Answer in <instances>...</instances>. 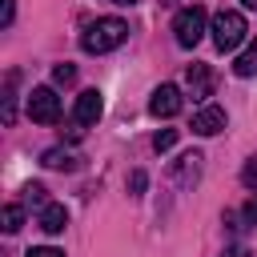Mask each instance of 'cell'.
Here are the masks:
<instances>
[{"label":"cell","mask_w":257,"mask_h":257,"mask_svg":"<svg viewBox=\"0 0 257 257\" xmlns=\"http://www.w3.org/2000/svg\"><path fill=\"white\" fill-rule=\"evenodd\" d=\"M24 257H64L60 249H52V245H40V249H28Z\"/></svg>","instance_id":"21"},{"label":"cell","mask_w":257,"mask_h":257,"mask_svg":"<svg viewBox=\"0 0 257 257\" xmlns=\"http://www.w3.org/2000/svg\"><path fill=\"white\" fill-rule=\"evenodd\" d=\"M241 185L257 193V157H249V161H245V169H241Z\"/></svg>","instance_id":"16"},{"label":"cell","mask_w":257,"mask_h":257,"mask_svg":"<svg viewBox=\"0 0 257 257\" xmlns=\"http://www.w3.org/2000/svg\"><path fill=\"white\" fill-rule=\"evenodd\" d=\"M16 84H20V72L12 68V72H8V80H4V124H12V120H16Z\"/></svg>","instance_id":"12"},{"label":"cell","mask_w":257,"mask_h":257,"mask_svg":"<svg viewBox=\"0 0 257 257\" xmlns=\"http://www.w3.org/2000/svg\"><path fill=\"white\" fill-rule=\"evenodd\" d=\"M24 193H28V197H32V201H36V205H48V197H44V193H48V189H44V185H28V189H24Z\"/></svg>","instance_id":"20"},{"label":"cell","mask_w":257,"mask_h":257,"mask_svg":"<svg viewBox=\"0 0 257 257\" xmlns=\"http://www.w3.org/2000/svg\"><path fill=\"white\" fill-rule=\"evenodd\" d=\"M80 161H84V157H80L76 149H60V145H56V149H48V153L40 157V165H44V169H56V173H76V169H80Z\"/></svg>","instance_id":"9"},{"label":"cell","mask_w":257,"mask_h":257,"mask_svg":"<svg viewBox=\"0 0 257 257\" xmlns=\"http://www.w3.org/2000/svg\"><path fill=\"white\" fill-rule=\"evenodd\" d=\"M149 112H153V116H161V120L177 116V112H181V88H177V84H161V88H153Z\"/></svg>","instance_id":"6"},{"label":"cell","mask_w":257,"mask_h":257,"mask_svg":"<svg viewBox=\"0 0 257 257\" xmlns=\"http://www.w3.org/2000/svg\"><path fill=\"white\" fill-rule=\"evenodd\" d=\"M12 8H16V4H12V0H4V24H12Z\"/></svg>","instance_id":"23"},{"label":"cell","mask_w":257,"mask_h":257,"mask_svg":"<svg viewBox=\"0 0 257 257\" xmlns=\"http://www.w3.org/2000/svg\"><path fill=\"white\" fill-rule=\"evenodd\" d=\"M201 161H205L201 153H185V157L173 165V181H177L181 189H193V185H197V177H201Z\"/></svg>","instance_id":"10"},{"label":"cell","mask_w":257,"mask_h":257,"mask_svg":"<svg viewBox=\"0 0 257 257\" xmlns=\"http://www.w3.org/2000/svg\"><path fill=\"white\" fill-rule=\"evenodd\" d=\"M209 32H213V44H217L221 52H233L237 44H245L249 24H245V16H241L237 8H221V12L209 20Z\"/></svg>","instance_id":"2"},{"label":"cell","mask_w":257,"mask_h":257,"mask_svg":"<svg viewBox=\"0 0 257 257\" xmlns=\"http://www.w3.org/2000/svg\"><path fill=\"white\" fill-rule=\"evenodd\" d=\"M173 145H177V128H161V133L153 137V149H157V153H169Z\"/></svg>","instance_id":"15"},{"label":"cell","mask_w":257,"mask_h":257,"mask_svg":"<svg viewBox=\"0 0 257 257\" xmlns=\"http://www.w3.org/2000/svg\"><path fill=\"white\" fill-rule=\"evenodd\" d=\"M64 225H68V209L56 205V201H48V205L40 209V229H44V233H64Z\"/></svg>","instance_id":"11"},{"label":"cell","mask_w":257,"mask_h":257,"mask_svg":"<svg viewBox=\"0 0 257 257\" xmlns=\"http://www.w3.org/2000/svg\"><path fill=\"white\" fill-rule=\"evenodd\" d=\"M225 108L221 104H205V108H197V116H193V133L197 137H217L221 128H225Z\"/></svg>","instance_id":"7"},{"label":"cell","mask_w":257,"mask_h":257,"mask_svg":"<svg viewBox=\"0 0 257 257\" xmlns=\"http://www.w3.org/2000/svg\"><path fill=\"white\" fill-rule=\"evenodd\" d=\"M185 84H189V96H193V100L213 96V68H209V64H189Z\"/></svg>","instance_id":"8"},{"label":"cell","mask_w":257,"mask_h":257,"mask_svg":"<svg viewBox=\"0 0 257 257\" xmlns=\"http://www.w3.org/2000/svg\"><path fill=\"white\" fill-rule=\"evenodd\" d=\"M233 72H237V76H257V40L245 44V52L233 60Z\"/></svg>","instance_id":"13"},{"label":"cell","mask_w":257,"mask_h":257,"mask_svg":"<svg viewBox=\"0 0 257 257\" xmlns=\"http://www.w3.org/2000/svg\"><path fill=\"white\" fill-rule=\"evenodd\" d=\"M241 4H245V8H257V0H241Z\"/></svg>","instance_id":"24"},{"label":"cell","mask_w":257,"mask_h":257,"mask_svg":"<svg viewBox=\"0 0 257 257\" xmlns=\"http://www.w3.org/2000/svg\"><path fill=\"white\" fill-rule=\"evenodd\" d=\"M52 80H56V84H72V80H76V68H72V64H56V68H52Z\"/></svg>","instance_id":"17"},{"label":"cell","mask_w":257,"mask_h":257,"mask_svg":"<svg viewBox=\"0 0 257 257\" xmlns=\"http://www.w3.org/2000/svg\"><path fill=\"white\" fill-rule=\"evenodd\" d=\"M145 185H149V177H145V173L137 169V173L128 177V193H133V197H141V193H145Z\"/></svg>","instance_id":"19"},{"label":"cell","mask_w":257,"mask_h":257,"mask_svg":"<svg viewBox=\"0 0 257 257\" xmlns=\"http://www.w3.org/2000/svg\"><path fill=\"white\" fill-rule=\"evenodd\" d=\"M205 32H209V12H205L201 4H189V8L177 12V20H173V36H177L181 48H197Z\"/></svg>","instance_id":"3"},{"label":"cell","mask_w":257,"mask_h":257,"mask_svg":"<svg viewBox=\"0 0 257 257\" xmlns=\"http://www.w3.org/2000/svg\"><path fill=\"white\" fill-rule=\"evenodd\" d=\"M20 225H24V209H20V205H4V213H0V229H4V233H16Z\"/></svg>","instance_id":"14"},{"label":"cell","mask_w":257,"mask_h":257,"mask_svg":"<svg viewBox=\"0 0 257 257\" xmlns=\"http://www.w3.org/2000/svg\"><path fill=\"white\" fill-rule=\"evenodd\" d=\"M241 221H245L249 229H257V197H249V201H245V209H241Z\"/></svg>","instance_id":"18"},{"label":"cell","mask_w":257,"mask_h":257,"mask_svg":"<svg viewBox=\"0 0 257 257\" xmlns=\"http://www.w3.org/2000/svg\"><path fill=\"white\" fill-rule=\"evenodd\" d=\"M221 257H249V249H245V245H229Z\"/></svg>","instance_id":"22"},{"label":"cell","mask_w":257,"mask_h":257,"mask_svg":"<svg viewBox=\"0 0 257 257\" xmlns=\"http://www.w3.org/2000/svg\"><path fill=\"white\" fill-rule=\"evenodd\" d=\"M28 116L36 124H56L60 120V96H56V88H48V84L32 88L28 92Z\"/></svg>","instance_id":"4"},{"label":"cell","mask_w":257,"mask_h":257,"mask_svg":"<svg viewBox=\"0 0 257 257\" xmlns=\"http://www.w3.org/2000/svg\"><path fill=\"white\" fill-rule=\"evenodd\" d=\"M100 112H104V100H100V92H96V88H84V92L76 96V104H72V120H76V128L96 124V120H100Z\"/></svg>","instance_id":"5"},{"label":"cell","mask_w":257,"mask_h":257,"mask_svg":"<svg viewBox=\"0 0 257 257\" xmlns=\"http://www.w3.org/2000/svg\"><path fill=\"white\" fill-rule=\"evenodd\" d=\"M112 4H137V0H112Z\"/></svg>","instance_id":"25"},{"label":"cell","mask_w":257,"mask_h":257,"mask_svg":"<svg viewBox=\"0 0 257 257\" xmlns=\"http://www.w3.org/2000/svg\"><path fill=\"white\" fill-rule=\"evenodd\" d=\"M128 40V24L120 20V16H100V20H92L84 32H80V48L84 52H112V48H120Z\"/></svg>","instance_id":"1"}]
</instances>
